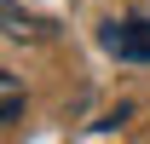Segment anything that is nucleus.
Segmentation results:
<instances>
[{"instance_id":"3","label":"nucleus","mask_w":150,"mask_h":144,"mask_svg":"<svg viewBox=\"0 0 150 144\" xmlns=\"http://www.w3.org/2000/svg\"><path fill=\"white\" fill-rule=\"evenodd\" d=\"M18 115H23V81L0 69V127H12Z\"/></svg>"},{"instance_id":"1","label":"nucleus","mask_w":150,"mask_h":144,"mask_svg":"<svg viewBox=\"0 0 150 144\" xmlns=\"http://www.w3.org/2000/svg\"><path fill=\"white\" fill-rule=\"evenodd\" d=\"M98 40L121 64H150V18H110Z\"/></svg>"},{"instance_id":"2","label":"nucleus","mask_w":150,"mask_h":144,"mask_svg":"<svg viewBox=\"0 0 150 144\" xmlns=\"http://www.w3.org/2000/svg\"><path fill=\"white\" fill-rule=\"evenodd\" d=\"M0 35L40 46V40H52V35H58V23H52V18H40V12H29V6H18V0H0Z\"/></svg>"}]
</instances>
